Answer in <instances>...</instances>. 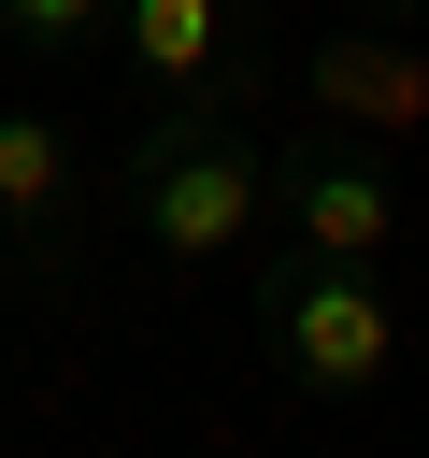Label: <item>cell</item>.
<instances>
[{
    "label": "cell",
    "instance_id": "7",
    "mask_svg": "<svg viewBox=\"0 0 429 458\" xmlns=\"http://www.w3.org/2000/svg\"><path fill=\"white\" fill-rule=\"evenodd\" d=\"M0 43L14 57H86V43H114V0H0Z\"/></svg>",
    "mask_w": 429,
    "mask_h": 458
},
{
    "label": "cell",
    "instance_id": "4",
    "mask_svg": "<svg viewBox=\"0 0 429 458\" xmlns=\"http://www.w3.org/2000/svg\"><path fill=\"white\" fill-rule=\"evenodd\" d=\"M272 229L315 243V258H386V243H400L386 143H358V129H286V143H272Z\"/></svg>",
    "mask_w": 429,
    "mask_h": 458
},
{
    "label": "cell",
    "instance_id": "5",
    "mask_svg": "<svg viewBox=\"0 0 429 458\" xmlns=\"http://www.w3.org/2000/svg\"><path fill=\"white\" fill-rule=\"evenodd\" d=\"M114 57L143 72V100L172 86H214V100H272V43H257V0H114Z\"/></svg>",
    "mask_w": 429,
    "mask_h": 458
},
{
    "label": "cell",
    "instance_id": "8",
    "mask_svg": "<svg viewBox=\"0 0 429 458\" xmlns=\"http://www.w3.org/2000/svg\"><path fill=\"white\" fill-rule=\"evenodd\" d=\"M343 14H400V29H415V14H429V0H343Z\"/></svg>",
    "mask_w": 429,
    "mask_h": 458
},
{
    "label": "cell",
    "instance_id": "2",
    "mask_svg": "<svg viewBox=\"0 0 429 458\" xmlns=\"http://www.w3.org/2000/svg\"><path fill=\"white\" fill-rule=\"evenodd\" d=\"M257 358L300 386V401H372L400 372V301H386V258H315V243H272L257 258Z\"/></svg>",
    "mask_w": 429,
    "mask_h": 458
},
{
    "label": "cell",
    "instance_id": "3",
    "mask_svg": "<svg viewBox=\"0 0 429 458\" xmlns=\"http://www.w3.org/2000/svg\"><path fill=\"white\" fill-rule=\"evenodd\" d=\"M286 86H300L315 129L415 143V129H429V29H400V14H343V29H315V43L286 57Z\"/></svg>",
    "mask_w": 429,
    "mask_h": 458
},
{
    "label": "cell",
    "instance_id": "1",
    "mask_svg": "<svg viewBox=\"0 0 429 458\" xmlns=\"http://www.w3.org/2000/svg\"><path fill=\"white\" fill-rule=\"evenodd\" d=\"M114 200L157 258H243L257 215H272V143L243 129V100L214 86H172L143 100V129L114 143Z\"/></svg>",
    "mask_w": 429,
    "mask_h": 458
},
{
    "label": "cell",
    "instance_id": "6",
    "mask_svg": "<svg viewBox=\"0 0 429 458\" xmlns=\"http://www.w3.org/2000/svg\"><path fill=\"white\" fill-rule=\"evenodd\" d=\"M72 243H86V143L43 100H0V258L29 286H57Z\"/></svg>",
    "mask_w": 429,
    "mask_h": 458
}]
</instances>
